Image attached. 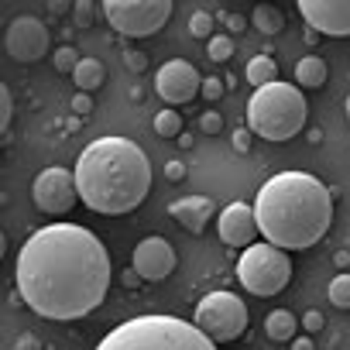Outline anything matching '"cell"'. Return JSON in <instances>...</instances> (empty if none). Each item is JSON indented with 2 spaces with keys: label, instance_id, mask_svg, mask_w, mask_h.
Returning <instances> with one entry per match:
<instances>
[{
  "label": "cell",
  "instance_id": "e575fe53",
  "mask_svg": "<svg viewBox=\"0 0 350 350\" xmlns=\"http://www.w3.org/2000/svg\"><path fill=\"white\" fill-rule=\"evenodd\" d=\"M124 59H127V66H134V69H144V55H134V52H131V55H124Z\"/></svg>",
  "mask_w": 350,
  "mask_h": 350
},
{
  "label": "cell",
  "instance_id": "2e32d148",
  "mask_svg": "<svg viewBox=\"0 0 350 350\" xmlns=\"http://www.w3.org/2000/svg\"><path fill=\"white\" fill-rule=\"evenodd\" d=\"M295 329H299V319L288 312V309H271L265 316V333L278 343H292L295 340Z\"/></svg>",
  "mask_w": 350,
  "mask_h": 350
},
{
  "label": "cell",
  "instance_id": "cb8c5ba5",
  "mask_svg": "<svg viewBox=\"0 0 350 350\" xmlns=\"http://www.w3.org/2000/svg\"><path fill=\"white\" fill-rule=\"evenodd\" d=\"M206 55H210L213 62H227V59L234 55V42H230V35H213L210 45H206Z\"/></svg>",
  "mask_w": 350,
  "mask_h": 350
},
{
  "label": "cell",
  "instance_id": "f1b7e54d",
  "mask_svg": "<svg viewBox=\"0 0 350 350\" xmlns=\"http://www.w3.org/2000/svg\"><path fill=\"white\" fill-rule=\"evenodd\" d=\"M200 93H203L206 100H220V96H224V79H217V76H206Z\"/></svg>",
  "mask_w": 350,
  "mask_h": 350
},
{
  "label": "cell",
  "instance_id": "7c38bea8",
  "mask_svg": "<svg viewBox=\"0 0 350 350\" xmlns=\"http://www.w3.org/2000/svg\"><path fill=\"white\" fill-rule=\"evenodd\" d=\"M299 14L323 35H350V0H299Z\"/></svg>",
  "mask_w": 350,
  "mask_h": 350
},
{
  "label": "cell",
  "instance_id": "e0dca14e",
  "mask_svg": "<svg viewBox=\"0 0 350 350\" xmlns=\"http://www.w3.org/2000/svg\"><path fill=\"white\" fill-rule=\"evenodd\" d=\"M295 83L306 86V90H319V86L326 83V62H323L319 55L299 59V66H295Z\"/></svg>",
  "mask_w": 350,
  "mask_h": 350
},
{
  "label": "cell",
  "instance_id": "9c48e42d",
  "mask_svg": "<svg viewBox=\"0 0 350 350\" xmlns=\"http://www.w3.org/2000/svg\"><path fill=\"white\" fill-rule=\"evenodd\" d=\"M31 200L42 213H52V217H62L76 206L79 200V186H76V172L69 168H45L35 175V183H31Z\"/></svg>",
  "mask_w": 350,
  "mask_h": 350
},
{
  "label": "cell",
  "instance_id": "4dcf8cb0",
  "mask_svg": "<svg viewBox=\"0 0 350 350\" xmlns=\"http://www.w3.org/2000/svg\"><path fill=\"white\" fill-rule=\"evenodd\" d=\"M165 175H168L172 183H179L183 175H186V165H183V161H168V165H165Z\"/></svg>",
  "mask_w": 350,
  "mask_h": 350
},
{
  "label": "cell",
  "instance_id": "8d00e7d4",
  "mask_svg": "<svg viewBox=\"0 0 350 350\" xmlns=\"http://www.w3.org/2000/svg\"><path fill=\"white\" fill-rule=\"evenodd\" d=\"M227 28H230V31H241V28H244V18H237V14L227 18Z\"/></svg>",
  "mask_w": 350,
  "mask_h": 350
},
{
  "label": "cell",
  "instance_id": "ffe728a7",
  "mask_svg": "<svg viewBox=\"0 0 350 350\" xmlns=\"http://www.w3.org/2000/svg\"><path fill=\"white\" fill-rule=\"evenodd\" d=\"M251 21H254V28H258L261 35H278V31L285 28V18H282V11H278V8H271V4H258Z\"/></svg>",
  "mask_w": 350,
  "mask_h": 350
},
{
  "label": "cell",
  "instance_id": "74e56055",
  "mask_svg": "<svg viewBox=\"0 0 350 350\" xmlns=\"http://www.w3.org/2000/svg\"><path fill=\"white\" fill-rule=\"evenodd\" d=\"M347 120H350V100H347Z\"/></svg>",
  "mask_w": 350,
  "mask_h": 350
},
{
  "label": "cell",
  "instance_id": "52a82bcc",
  "mask_svg": "<svg viewBox=\"0 0 350 350\" xmlns=\"http://www.w3.org/2000/svg\"><path fill=\"white\" fill-rule=\"evenodd\" d=\"M193 323L213 340V343H230L247 329V306L234 292H210L200 299Z\"/></svg>",
  "mask_w": 350,
  "mask_h": 350
},
{
  "label": "cell",
  "instance_id": "5bb4252c",
  "mask_svg": "<svg viewBox=\"0 0 350 350\" xmlns=\"http://www.w3.org/2000/svg\"><path fill=\"white\" fill-rule=\"evenodd\" d=\"M217 230H220V241L224 244H230V247H254L258 241V217H254V206H247V203H230L224 213H220V220H217Z\"/></svg>",
  "mask_w": 350,
  "mask_h": 350
},
{
  "label": "cell",
  "instance_id": "277c9868",
  "mask_svg": "<svg viewBox=\"0 0 350 350\" xmlns=\"http://www.w3.org/2000/svg\"><path fill=\"white\" fill-rule=\"evenodd\" d=\"M96 350H217V343L189 319L137 316L113 326Z\"/></svg>",
  "mask_w": 350,
  "mask_h": 350
},
{
  "label": "cell",
  "instance_id": "ba28073f",
  "mask_svg": "<svg viewBox=\"0 0 350 350\" xmlns=\"http://www.w3.org/2000/svg\"><path fill=\"white\" fill-rule=\"evenodd\" d=\"M107 21L127 38H148L172 18L168 0H103Z\"/></svg>",
  "mask_w": 350,
  "mask_h": 350
},
{
  "label": "cell",
  "instance_id": "484cf974",
  "mask_svg": "<svg viewBox=\"0 0 350 350\" xmlns=\"http://www.w3.org/2000/svg\"><path fill=\"white\" fill-rule=\"evenodd\" d=\"M93 14H96V4H90V0H79V4H72V25H76V28H90V25H93Z\"/></svg>",
  "mask_w": 350,
  "mask_h": 350
},
{
  "label": "cell",
  "instance_id": "8fae6325",
  "mask_svg": "<svg viewBox=\"0 0 350 350\" xmlns=\"http://www.w3.org/2000/svg\"><path fill=\"white\" fill-rule=\"evenodd\" d=\"M154 90H158V96H161L165 103L179 107V103L196 100V93L203 90V76L196 72L193 62L172 59V62H165V66L154 72Z\"/></svg>",
  "mask_w": 350,
  "mask_h": 350
},
{
  "label": "cell",
  "instance_id": "9a60e30c",
  "mask_svg": "<svg viewBox=\"0 0 350 350\" xmlns=\"http://www.w3.org/2000/svg\"><path fill=\"white\" fill-rule=\"evenodd\" d=\"M168 213H172V220H175V224H183L186 230L203 234V230H206V224L213 220L217 206H213V200H210V196H183V200H175V203L168 206Z\"/></svg>",
  "mask_w": 350,
  "mask_h": 350
},
{
  "label": "cell",
  "instance_id": "7a4b0ae2",
  "mask_svg": "<svg viewBox=\"0 0 350 350\" xmlns=\"http://www.w3.org/2000/svg\"><path fill=\"white\" fill-rule=\"evenodd\" d=\"M254 217L265 244L306 251L326 237L333 224V196L309 172H278L258 189Z\"/></svg>",
  "mask_w": 350,
  "mask_h": 350
},
{
  "label": "cell",
  "instance_id": "ac0fdd59",
  "mask_svg": "<svg viewBox=\"0 0 350 350\" xmlns=\"http://www.w3.org/2000/svg\"><path fill=\"white\" fill-rule=\"evenodd\" d=\"M103 79H107V69H103V62H100V59H83V62H79V69L72 72V83L79 86V93L100 90V86H103Z\"/></svg>",
  "mask_w": 350,
  "mask_h": 350
},
{
  "label": "cell",
  "instance_id": "8992f818",
  "mask_svg": "<svg viewBox=\"0 0 350 350\" xmlns=\"http://www.w3.org/2000/svg\"><path fill=\"white\" fill-rule=\"evenodd\" d=\"M292 278V261L282 247L275 244H254L241 254L237 261V282L251 295H278Z\"/></svg>",
  "mask_w": 350,
  "mask_h": 350
},
{
  "label": "cell",
  "instance_id": "d590c367",
  "mask_svg": "<svg viewBox=\"0 0 350 350\" xmlns=\"http://www.w3.org/2000/svg\"><path fill=\"white\" fill-rule=\"evenodd\" d=\"M137 282H141V275H137L134 268H131V271H124V285H127V288H131V285H137Z\"/></svg>",
  "mask_w": 350,
  "mask_h": 350
},
{
  "label": "cell",
  "instance_id": "5b68a950",
  "mask_svg": "<svg viewBox=\"0 0 350 350\" xmlns=\"http://www.w3.org/2000/svg\"><path fill=\"white\" fill-rule=\"evenodd\" d=\"M306 96L288 83H271L247 100V131L265 141H288L306 127Z\"/></svg>",
  "mask_w": 350,
  "mask_h": 350
},
{
  "label": "cell",
  "instance_id": "4fadbf2b",
  "mask_svg": "<svg viewBox=\"0 0 350 350\" xmlns=\"http://www.w3.org/2000/svg\"><path fill=\"white\" fill-rule=\"evenodd\" d=\"M131 268L144 278V282H161L172 275L175 268V251L165 237H144L137 247H134V258H131Z\"/></svg>",
  "mask_w": 350,
  "mask_h": 350
},
{
  "label": "cell",
  "instance_id": "1f68e13d",
  "mask_svg": "<svg viewBox=\"0 0 350 350\" xmlns=\"http://www.w3.org/2000/svg\"><path fill=\"white\" fill-rule=\"evenodd\" d=\"M72 110H76V113H90V110H93V100H90L86 93H76V96H72Z\"/></svg>",
  "mask_w": 350,
  "mask_h": 350
},
{
  "label": "cell",
  "instance_id": "d6a6232c",
  "mask_svg": "<svg viewBox=\"0 0 350 350\" xmlns=\"http://www.w3.org/2000/svg\"><path fill=\"white\" fill-rule=\"evenodd\" d=\"M234 148H237V151H251V131H247V127L234 134Z\"/></svg>",
  "mask_w": 350,
  "mask_h": 350
},
{
  "label": "cell",
  "instance_id": "7402d4cb",
  "mask_svg": "<svg viewBox=\"0 0 350 350\" xmlns=\"http://www.w3.org/2000/svg\"><path fill=\"white\" fill-rule=\"evenodd\" d=\"M329 302H333L336 309H350V275H347V271L329 282Z\"/></svg>",
  "mask_w": 350,
  "mask_h": 350
},
{
  "label": "cell",
  "instance_id": "44dd1931",
  "mask_svg": "<svg viewBox=\"0 0 350 350\" xmlns=\"http://www.w3.org/2000/svg\"><path fill=\"white\" fill-rule=\"evenodd\" d=\"M154 131H158L161 137H183V117L175 113L172 107H168V110H158V113H154Z\"/></svg>",
  "mask_w": 350,
  "mask_h": 350
},
{
  "label": "cell",
  "instance_id": "d6986e66",
  "mask_svg": "<svg viewBox=\"0 0 350 350\" xmlns=\"http://www.w3.org/2000/svg\"><path fill=\"white\" fill-rule=\"evenodd\" d=\"M247 83H251L254 90L278 83V66H275V59H271V55H254V59L247 62Z\"/></svg>",
  "mask_w": 350,
  "mask_h": 350
},
{
  "label": "cell",
  "instance_id": "603a6c76",
  "mask_svg": "<svg viewBox=\"0 0 350 350\" xmlns=\"http://www.w3.org/2000/svg\"><path fill=\"white\" fill-rule=\"evenodd\" d=\"M189 35L193 38H213V14L210 11H196L193 18H189Z\"/></svg>",
  "mask_w": 350,
  "mask_h": 350
},
{
  "label": "cell",
  "instance_id": "4316f807",
  "mask_svg": "<svg viewBox=\"0 0 350 350\" xmlns=\"http://www.w3.org/2000/svg\"><path fill=\"white\" fill-rule=\"evenodd\" d=\"M11 117H14V96L8 86H0V127H11Z\"/></svg>",
  "mask_w": 350,
  "mask_h": 350
},
{
  "label": "cell",
  "instance_id": "836d02e7",
  "mask_svg": "<svg viewBox=\"0 0 350 350\" xmlns=\"http://www.w3.org/2000/svg\"><path fill=\"white\" fill-rule=\"evenodd\" d=\"M292 350H312V340L309 336H295L292 340Z\"/></svg>",
  "mask_w": 350,
  "mask_h": 350
},
{
  "label": "cell",
  "instance_id": "d4e9b609",
  "mask_svg": "<svg viewBox=\"0 0 350 350\" xmlns=\"http://www.w3.org/2000/svg\"><path fill=\"white\" fill-rule=\"evenodd\" d=\"M52 62H55V69H59V72H76L83 59L76 55V45H62V49L52 55Z\"/></svg>",
  "mask_w": 350,
  "mask_h": 350
},
{
  "label": "cell",
  "instance_id": "83f0119b",
  "mask_svg": "<svg viewBox=\"0 0 350 350\" xmlns=\"http://www.w3.org/2000/svg\"><path fill=\"white\" fill-rule=\"evenodd\" d=\"M200 127H203L206 134H220V131H224V117H220L217 110H206V113L200 117Z\"/></svg>",
  "mask_w": 350,
  "mask_h": 350
},
{
  "label": "cell",
  "instance_id": "3957f363",
  "mask_svg": "<svg viewBox=\"0 0 350 350\" xmlns=\"http://www.w3.org/2000/svg\"><path fill=\"white\" fill-rule=\"evenodd\" d=\"M79 200L103 217L131 213L151 189V161L127 137H96L76 161Z\"/></svg>",
  "mask_w": 350,
  "mask_h": 350
},
{
  "label": "cell",
  "instance_id": "6da1fadb",
  "mask_svg": "<svg viewBox=\"0 0 350 350\" xmlns=\"http://www.w3.org/2000/svg\"><path fill=\"white\" fill-rule=\"evenodd\" d=\"M14 278L21 299L38 316L72 323L107 299L110 254L93 230L79 224H49L18 251Z\"/></svg>",
  "mask_w": 350,
  "mask_h": 350
},
{
  "label": "cell",
  "instance_id": "f546056e",
  "mask_svg": "<svg viewBox=\"0 0 350 350\" xmlns=\"http://www.w3.org/2000/svg\"><path fill=\"white\" fill-rule=\"evenodd\" d=\"M323 319H326V316H323L319 309H312V312H306V316H302V326H306L309 333H316V329H323Z\"/></svg>",
  "mask_w": 350,
  "mask_h": 350
},
{
  "label": "cell",
  "instance_id": "30bf717a",
  "mask_svg": "<svg viewBox=\"0 0 350 350\" xmlns=\"http://www.w3.org/2000/svg\"><path fill=\"white\" fill-rule=\"evenodd\" d=\"M52 38H49V28L42 18H31V14H21L8 25V35H4V49L11 59L18 62H38L45 59Z\"/></svg>",
  "mask_w": 350,
  "mask_h": 350
}]
</instances>
